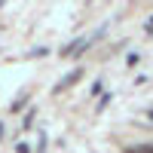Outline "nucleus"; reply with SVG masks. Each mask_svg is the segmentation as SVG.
<instances>
[{
  "label": "nucleus",
  "instance_id": "nucleus-1",
  "mask_svg": "<svg viewBox=\"0 0 153 153\" xmlns=\"http://www.w3.org/2000/svg\"><path fill=\"white\" fill-rule=\"evenodd\" d=\"M80 76H83V71H80V68H76V71H71V74L65 76V80H61V83L55 86V92H65L68 86H74V83H80Z\"/></svg>",
  "mask_w": 153,
  "mask_h": 153
},
{
  "label": "nucleus",
  "instance_id": "nucleus-2",
  "mask_svg": "<svg viewBox=\"0 0 153 153\" xmlns=\"http://www.w3.org/2000/svg\"><path fill=\"white\" fill-rule=\"evenodd\" d=\"M123 153H153V144H132V147H126Z\"/></svg>",
  "mask_w": 153,
  "mask_h": 153
},
{
  "label": "nucleus",
  "instance_id": "nucleus-3",
  "mask_svg": "<svg viewBox=\"0 0 153 153\" xmlns=\"http://www.w3.org/2000/svg\"><path fill=\"white\" fill-rule=\"evenodd\" d=\"M150 120H153V110H150Z\"/></svg>",
  "mask_w": 153,
  "mask_h": 153
}]
</instances>
